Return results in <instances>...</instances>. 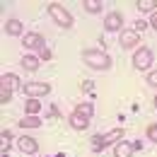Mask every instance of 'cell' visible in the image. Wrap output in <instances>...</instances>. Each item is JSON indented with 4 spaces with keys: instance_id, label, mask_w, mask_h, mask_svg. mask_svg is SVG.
<instances>
[{
    "instance_id": "cell-1",
    "label": "cell",
    "mask_w": 157,
    "mask_h": 157,
    "mask_svg": "<svg viewBox=\"0 0 157 157\" xmlns=\"http://www.w3.org/2000/svg\"><path fill=\"white\" fill-rule=\"evenodd\" d=\"M92 111H94V106H92V101H82L75 106V111L70 114V126L75 128V131H87L90 128V121H92Z\"/></svg>"
},
{
    "instance_id": "cell-2",
    "label": "cell",
    "mask_w": 157,
    "mask_h": 157,
    "mask_svg": "<svg viewBox=\"0 0 157 157\" xmlns=\"http://www.w3.org/2000/svg\"><path fill=\"white\" fill-rule=\"evenodd\" d=\"M82 60H85L92 70H109V68H111V58H109L104 51H99V48H85V51H82Z\"/></svg>"
},
{
    "instance_id": "cell-3",
    "label": "cell",
    "mask_w": 157,
    "mask_h": 157,
    "mask_svg": "<svg viewBox=\"0 0 157 157\" xmlns=\"http://www.w3.org/2000/svg\"><path fill=\"white\" fill-rule=\"evenodd\" d=\"M48 15H51V20L56 22L58 27H63V29H70V27H73V15H70L60 2H51V5H48Z\"/></svg>"
},
{
    "instance_id": "cell-4",
    "label": "cell",
    "mask_w": 157,
    "mask_h": 157,
    "mask_svg": "<svg viewBox=\"0 0 157 157\" xmlns=\"http://www.w3.org/2000/svg\"><path fill=\"white\" fill-rule=\"evenodd\" d=\"M123 140V128H114V131H109L106 136H97L94 138V143H92V147L94 150H104L106 145H116Z\"/></svg>"
},
{
    "instance_id": "cell-5",
    "label": "cell",
    "mask_w": 157,
    "mask_h": 157,
    "mask_svg": "<svg viewBox=\"0 0 157 157\" xmlns=\"http://www.w3.org/2000/svg\"><path fill=\"white\" fill-rule=\"evenodd\" d=\"M22 92L29 99H39V97H44V94L51 92V85H48V82H24V85H22Z\"/></svg>"
},
{
    "instance_id": "cell-6",
    "label": "cell",
    "mask_w": 157,
    "mask_h": 157,
    "mask_svg": "<svg viewBox=\"0 0 157 157\" xmlns=\"http://www.w3.org/2000/svg\"><path fill=\"white\" fill-rule=\"evenodd\" d=\"M152 65V51L147 48V46H140L136 51V56H133V68L138 70H147Z\"/></svg>"
},
{
    "instance_id": "cell-7",
    "label": "cell",
    "mask_w": 157,
    "mask_h": 157,
    "mask_svg": "<svg viewBox=\"0 0 157 157\" xmlns=\"http://www.w3.org/2000/svg\"><path fill=\"white\" fill-rule=\"evenodd\" d=\"M121 27H123V15L121 12H109L104 17V29L106 32H123Z\"/></svg>"
},
{
    "instance_id": "cell-8",
    "label": "cell",
    "mask_w": 157,
    "mask_h": 157,
    "mask_svg": "<svg viewBox=\"0 0 157 157\" xmlns=\"http://www.w3.org/2000/svg\"><path fill=\"white\" fill-rule=\"evenodd\" d=\"M138 41H140V36H138L136 29H123L121 32V48H133Z\"/></svg>"
},
{
    "instance_id": "cell-9",
    "label": "cell",
    "mask_w": 157,
    "mask_h": 157,
    "mask_svg": "<svg viewBox=\"0 0 157 157\" xmlns=\"http://www.w3.org/2000/svg\"><path fill=\"white\" fill-rule=\"evenodd\" d=\"M17 147H20L24 155H34V152L39 150V143H36L34 138H27V136H24V138H20V140H17Z\"/></svg>"
},
{
    "instance_id": "cell-10",
    "label": "cell",
    "mask_w": 157,
    "mask_h": 157,
    "mask_svg": "<svg viewBox=\"0 0 157 157\" xmlns=\"http://www.w3.org/2000/svg\"><path fill=\"white\" fill-rule=\"evenodd\" d=\"M0 87H5V90H10V92H15L17 87L22 90V85H20V78H17L15 73H5V75L0 78Z\"/></svg>"
},
{
    "instance_id": "cell-11",
    "label": "cell",
    "mask_w": 157,
    "mask_h": 157,
    "mask_svg": "<svg viewBox=\"0 0 157 157\" xmlns=\"http://www.w3.org/2000/svg\"><path fill=\"white\" fill-rule=\"evenodd\" d=\"M24 46H27V48L41 51V48H44V36L36 34V32H29V34H24Z\"/></svg>"
},
{
    "instance_id": "cell-12",
    "label": "cell",
    "mask_w": 157,
    "mask_h": 157,
    "mask_svg": "<svg viewBox=\"0 0 157 157\" xmlns=\"http://www.w3.org/2000/svg\"><path fill=\"white\" fill-rule=\"evenodd\" d=\"M133 143H128V140H121V143H116L114 145V157H131L133 155Z\"/></svg>"
},
{
    "instance_id": "cell-13",
    "label": "cell",
    "mask_w": 157,
    "mask_h": 157,
    "mask_svg": "<svg viewBox=\"0 0 157 157\" xmlns=\"http://www.w3.org/2000/svg\"><path fill=\"white\" fill-rule=\"evenodd\" d=\"M41 65V58H36V56H32V53H27L24 58H22V68L24 70H29V73H34V70H39Z\"/></svg>"
},
{
    "instance_id": "cell-14",
    "label": "cell",
    "mask_w": 157,
    "mask_h": 157,
    "mask_svg": "<svg viewBox=\"0 0 157 157\" xmlns=\"http://www.w3.org/2000/svg\"><path fill=\"white\" fill-rule=\"evenodd\" d=\"M17 123H20V128H41L44 121H41L39 116H24V118H20Z\"/></svg>"
},
{
    "instance_id": "cell-15",
    "label": "cell",
    "mask_w": 157,
    "mask_h": 157,
    "mask_svg": "<svg viewBox=\"0 0 157 157\" xmlns=\"http://www.w3.org/2000/svg\"><path fill=\"white\" fill-rule=\"evenodd\" d=\"M22 29H24V27H22V22H20V20H10V22H5V32H7L10 36H20Z\"/></svg>"
},
{
    "instance_id": "cell-16",
    "label": "cell",
    "mask_w": 157,
    "mask_h": 157,
    "mask_svg": "<svg viewBox=\"0 0 157 157\" xmlns=\"http://www.w3.org/2000/svg\"><path fill=\"white\" fill-rule=\"evenodd\" d=\"M101 5H104L101 0H85V2H82V7H85L90 15H97V12H101Z\"/></svg>"
},
{
    "instance_id": "cell-17",
    "label": "cell",
    "mask_w": 157,
    "mask_h": 157,
    "mask_svg": "<svg viewBox=\"0 0 157 157\" xmlns=\"http://www.w3.org/2000/svg\"><path fill=\"white\" fill-rule=\"evenodd\" d=\"M27 116H36L39 114V109H41V101L39 99H27Z\"/></svg>"
},
{
    "instance_id": "cell-18",
    "label": "cell",
    "mask_w": 157,
    "mask_h": 157,
    "mask_svg": "<svg viewBox=\"0 0 157 157\" xmlns=\"http://www.w3.org/2000/svg\"><path fill=\"white\" fill-rule=\"evenodd\" d=\"M155 7H157L155 0H140V2H138V10H140V12H155Z\"/></svg>"
},
{
    "instance_id": "cell-19",
    "label": "cell",
    "mask_w": 157,
    "mask_h": 157,
    "mask_svg": "<svg viewBox=\"0 0 157 157\" xmlns=\"http://www.w3.org/2000/svg\"><path fill=\"white\" fill-rule=\"evenodd\" d=\"M10 99H12V92H10V90H5V87H0V101H2V104H7Z\"/></svg>"
},
{
    "instance_id": "cell-20",
    "label": "cell",
    "mask_w": 157,
    "mask_h": 157,
    "mask_svg": "<svg viewBox=\"0 0 157 157\" xmlns=\"http://www.w3.org/2000/svg\"><path fill=\"white\" fill-rule=\"evenodd\" d=\"M147 138L157 143V123H150V126H147Z\"/></svg>"
},
{
    "instance_id": "cell-21",
    "label": "cell",
    "mask_w": 157,
    "mask_h": 157,
    "mask_svg": "<svg viewBox=\"0 0 157 157\" xmlns=\"http://www.w3.org/2000/svg\"><path fill=\"white\" fill-rule=\"evenodd\" d=\"M39 58L41 60H51V48H46V46H44V48L39 51Z\"/></svg>"
},
{
    "instance_id": "cell-22",
    "label": "cell",
    "mask_w": 157,
    "mask_h": 157,
    "mask_svg": "<svg viewBox=\"0 0 157 157\" xmlns=\"http://www.w3.org/2000/svg\"><path fill=\"white\" fill-rule=\"evenodd\" d=\"M147 85H150V87H157V70H152V73L147 75Z\"/></svg>"
},
{
    "instance_id": "cell-23",
    "label": "cell",
    "mask_w": 157,
    "mask_h": 157,
    "mask_svg": "<svg viewBox=\"0 0 157 157\" xmlns=\"http://www.w3.org/2000/svg\"><path fill=\"white\" fill-rule=\"evenodd\" d=\"M2 145H5V147H7V143H10V138H12V131H2Z\"/></svg>"
},
{
    "instance_id": "cell-24",
    "label": "cell",
    "mask_w": 157,
    "mask_h": 157,
    "mask_svg": "<svg viewBox=\"0 0 157 157\" xmlns=\"http://www.w3.org/2000/svg\"><path fill=\"white\" fill-rule=\"evenodd\" d=\"M150 27H152V29H157V10L152 12V17H150Z\"/></svg>"
},
{
    "instance_id": "cell-25",
    "label": "cell",
    "mask_w": 157,
    "mask_h": 157,
    "mask_svg": "<svg viewBox=\"0 0 157 157\" xmlns=\"http://www.w3.org/2000/svg\"><path fill=\"white\" fill-rule=\"evenodd\" d=\"M145 27H147V24H145V22H136V32H143V29H145Z\"/></svg>"
},
{
    "instance_id": "cell-26",
    "label": "cell",
    "mask_w": 157,
    "mask_h": 157,
    "mask_svg": "<svg viewBox=\"0 0 157 157\" xmlns=\"http://www.w3.org/2000/svg\"><path fill=\"white\" fill-rule=\"evenodd\" d=\"M155 106H157V97H155Z\"/></svg>"
},
{
    "instance_id": "cell-27",
    "label": "cell",
    "mask_w": 157,
    "mask_h": 157,
    "mask_svg": "<svg viewBox=\"0 0 157 157\" xmlns=\"http://www.w3.org/2000/svg\"><path fill=\"white\" fill-rule=\"evenodd\" d=\"M56 157H63V155H56Z\"/></svg>"
}]
</instances>
